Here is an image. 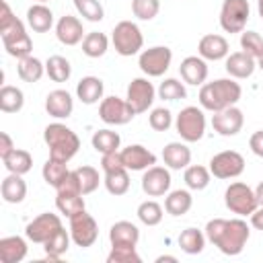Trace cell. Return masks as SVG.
I'll return each mask as SVG.
<instances>
[{"instance_id": "obj_21", "label": "cell", "mask_w": 263, "mask_h": 263, "mask_svg": "<svg viewBox=\"0 0 263 263\" xmlns=\"http://www.w3.org/2000/svg\"><path fill=\"white\" fill-rule=\"evenodd\" d=\"M257 68V60L253 55H249L247 51H234L226 55V72L234 78V80H245L249 76H253Z\"/></svg>"}, {"instance_id": "obj_1", "label": "cell", "mask_w": 263, "mask_h": 263, "mask_svg": "<svg viewBox=\"0 0 263 263\" xmlns=\"http://www.w3.org/2000/svg\"><path fill=\"white\" fill-rule=\"evenodd\" d=\"M251 236L249 224L240 218L234 220H224V218H214L205 224V238L220 249V253L234 257L240 255L247 240Z\"/></svg>"}, {"instance_id": "obj_23", "label": "cell", "mask_w": 263, "mask_h": 263, "mask_svg": "<svg viewBox=\"0 0 263 263\" xmlns=\"http://www.w3.org/2000/svg\"><path fill=\"white\" fill-rule=\"evenodd\" d=\"M162 160L168 168L173 171H181L187 168L191 162V150L187 148V144L183 142H168L162 148Z\"/></svg>"}, {"instance_id": "obj_45", "label": "cell", "mask_w": 263, "mask_h": 263, "mask_svg": "<svg viewBox=\"0 0 263 263\" xmlns=\"http://www.w3.org/2000/svg\"><path fill=\"white\" fill-rule=\"evenodd\" d=\"M107 263H142V257L132 245H115L107 255Z\"/></svg>"}, {"instance_id": "obj_7", "label": "cell", "mask_w": 263, "mask_h": 263, "mask_svg": "<svg viewBox=\"0 0 263 263\" xmlns=\"http://www.w3.org/2000/svg\"><path fill=\"white\" fill-rule=\"evenodd\" d=\"M251 14L249 0H224L220 8V27L226 33H242Z\"/></svg>"}, {"instance_id": "obj_14", "label": "cell", "mask_w": 263, "mask_h": 263, "mask_svg": "<svg viewBox=\"0 0 263 263\" xmlns=\"http://www.w3.org/2000/svg\"><path fill=\"white\" fill-rule=\"evenodd\" d=\"M154 97H156V88H154V84L148 78H134L127 84L125 101L132 105V109L136 111V115L138 113H146L152 107Z\"/></svg>"}, {"instance_id": "obj_19", "label": "cell", "mask_w": 263, "mask_h": 263, "mask_svg": "<svg viewBox=\"0 0 263 263\" xmlns=\"http://www.w3.org/2000/svg\"><path fill=\"white\" fill-rule=\"evenodd\" d=\"M197 53L203 58V60H210V62H218V60H224L228 53H230V45L228 41L222 37V35H216V33H210V35H203L197 43Z\"/></svg>"}, {"instance_id": "obj_17", "label": "cell", "mask_w": 263, "mask_h": 263, "mask_svg": "<svg viewBox=\"0 0 263 263\" xmlns=\"http://www.w3.org/2000/svg\"><path fill=\"white\" fill-rule=\"evenodd\" d=\"M121 160L127 171H146L156 164V154L142 144H129L121 150Z\"/></svg>"}, {"instance_id": "obj_29", "label": "cell", "mask_w": 263, "mask_h": 263, "mask_svg": "<svg viewBox=\"0 0 263 263\" xmlns=\"http://www.w3.org/2000/svg\"><path fill=\"white\" fill-rule=\"evenodd\" d=\"M191 205H193V197H191V193H189L187 189H175V191H171V193L166 195V199H164V210H166V214H171V216H175V218L185 216V214L191 210Z\"/></svg>"}, {"instance_id": "obj_16", "label": "cell", "mask_w": 263, "mask_h": 263, "mask_svg": "<svg viewBox=\"0 0 263 263\" xmlns=\"http://www.w3.org/2000/svg\"><path fill=\"white\" fill-rule=\"evenodd\" d=\"M171 189V173L164 166H150L142 177V191L148 197H160Z\"/></svg>"}, {"instance_id": "obj_27", "label": "cell", "mask_w": 263, "mask_h": 263, "mask_svg": "<svg viewBox=\"0 0 263 263\" xmlns=\"http://www.w3.org/2000/svg\"><path fill=\"white\" fill-rule=\"evenodd\" d=\"M27 257V242L21 236H4L0 238V261L2 263H18Z\"/></svg>"}, {"instance_id": "obj_31", "label": "cell", "mask_w": 263, "mask_h": 263, "mask_svg": "<svg viewBox=\"0 0 263 263\" xmlns=\"http://www.w3.org/2000/svg\"><path fill=\"white\" fill-rule=\"evenodd\" d=\"M25 105V95L21 88L12 84H4L0 88V111L4 113H18Z\"/></svg>"}, {"instance_id": "obj_47", "label": "cell", "mask_w": 263, "mask_h": 263, "mask_svg": "<svg viewBox=\"0 0 263 263\" xmlns=\"http://www.w3.org/2000/svg\"><path fill=\"white\" fill-rule=\"evenodd\" d=\"M240 47L255 60L263 55V37L257 31H242L240 33Z\"/></svg>"}, {"instance_id": "obj_53", "label": "cell", "mask_w": 263, "mask_h": 263, "mask_svg": "<svg viewBox=\"0 0 263 263\" xmlns=\"http://www.w3.org/2000/svg\"><path fill=\"white\" fill-rule=\"evenodd\" d=\"M249 146H251L253 154H257V156H261V158H263V129H259V132H255V134L251 136Z\"/></svg>"}, {"instance_id": "obj_59", "label": "cell", "mask_w": 263, "mask_h": 263, "mask_svg": "<svg viewBox=\"0 0 263 263\" xmlns=\"http://www.w3.org/2000/svg\"><path fill=\"white\" fill-rule=\"evenodd\" d=\"M257 68H259V70H263V55H259V58H257Z\"/></svg>"}, {"instance_id": "obj_55", "label": "cell", "mask_w": 263, "mask_h": 263, "mask_svg": "<svg viewBox=\"0 0 263 263\" xmlns=\"http://www.w3.org/2000/svg\"><path fill=\"white\" fill-rule=\"evenodd\" d=\"M251 226L257 230H263V205H259L253 214H251Z\"/></svg>"}, {"instance_id": "obj_41", "label": "cell", "mask_w": 263, "mask_h": 263, "mask_svg": "<svg viewBox=\"0 0 263 263\" xmlns=\"http://www.w3.org/2000/svg\"><path fill=\"white\" fill-rule=\"evenodd\" d=\"M55 208L60 210V214H64V216L70 218V216L82 212V210L86 208V203H84L82 193H58V197H55Z\"/></svg>"}, {"instance_id": "obj_44", "label": "cell", "mask_w": 263, "mask_h": 263, "mask_svg": "<svg viewBox=\"0 0 263 263\" xmlns=\"http://www.w3.org/2000/svg\"><path fill=\"white\" fill-rule=\"evenodd\" d=\"M74 8L82 18H86L90 23H99L105 16L103 4L99 0H74Z\"/></svg>"}, {"instance_id": "obj_8", "label": "cell", "mask_w": 263, "mask_h": 263, "mask_svg": "<svg viewBox=\"0 0 263 263\" xmlns=\"http://www.w3.org/2000/svg\"><path fill=\"white\" fill-rule=\"evenodd\" d=\"M0 37H2V45H4V49H6L8 55H12V58H16V60H23V58L31 55V51H33V41H31L29 33L25 31L23 21L16 18L12 27H8L6 31L0 33Z\"/></svg>"}, {"instance_id": "obj_57", "label": "cell", "mask_w": 263, "mask_h": 263, "mask_svg": "<svg viewBox=\"0 0 263 263\" xmlns=\"http://www.w3.org/2000/svg\"><path fill=\"white\" fill-rule=\"evenodd\" d=\"M164 261L177 263V257H173V255H160V257H156V263H164Z\"/></svg>"}, {"instance_id": "obj_43", "label": "cell", "mask_w": 263, "mask_h": 263, "mask_svg": "<svg viewBox=\"0 0 263 263\" xmlns=\"http://www.w3.org/2000/svg\"><path fill=\"white\" fill-rule=\"evenodd\" d=\"M158 97L162 101H179V99H185L187 97V90H185V84L177 78H164L158 86Z\"/></svg>"}, {"instance_id": "obj_20", "label": "cell", "mask_w": 263, "mask_h": 263, "mask_svg": "<svg viewBox=\"0 0 263 263\" xmlns=\"http://www.w3.org/2000/svg\"><path fill=\"white\" fill-rule=\"evenodd\" d=\"M45 111L55 119H68L74 111V99L68 90L55 88L45 97Z\"/></svg>"}, {"instance_id": "obj_51", "label": "cell", "mask_w": 263, "mask_h": 263, "mask_svg": "<svg viewBox=\"0 0 263 263\" xmlns=\"http://www.w3.org/2000/svg\"><path fill=\"white\" fill-rule=\"evenodd\" d=\"M55 191H58V193H82L76 171H70V173H68V177H66V179L55 187ZM82 195H84V193H82Z\"/></svg>"}, {"instance_id": "obj_48", "label": "cell", "mask_w": 263, "mask_h": 263, "mask_svg": "<svg viewBox=\"0 0 263 263\" xmlns=\"http://www.w3.org/2000/svg\"><path fill=\"white\" fill-rule=\"evenodd\" d=\"M160 10L158 0H132V12L140 21H152Z\"/></svg>"}, {"instance_id": "obj_38", "label": "cell", "mask_w": 263, "mask_h": 263, "mask_svg": "<svg viewBox=\"0 0 263 263\" xmlns=\"http://www.w3.org/2000/svg\"><path fill=\"white\" fill-rule=\"evenodd\" d=\"M210 177H212L210 168H205V166H201V164H191V166L185 168L183 181H185V185H187L189 189L201 191V189H205V187L210 185Z\"/></svg>"}, {"instance_id": "obj_30", "label": "cell", "mask_w": 263, "mask_h": 263, "mask_svg": "<svg viewBox=\"0 0 263 263\" xmlns=\"http://www.w3.org/2000/svg\"><path fill=\"white\" fill-rule=\"evenodd\" d=\"M16 74L21 80L25 82H39L41 76L45 74V64L33 55H27L23 60H18V66H16Z\"/></svg>"}, {"instance_id": "obj_3", "label": "cell", "mask_w": 263, "mask_h": 263, "mask_svg": "<svg viewBox=\"0 0 263 263\" xmlns=\"http://www.w3.org/2000/svg\"><path fill=\"white\" fill-rule=\"evenodd\" d=\"M43 140L49 146V156L55 160H62V162L72 160L80 148V138L68 125H64L60 121L49 123L43 129Z\"/></svg>"}, {"instance_id": "obj_13", "label": "cell", "mask_w": 263, "mask_h": 263, "mask_svg": "<svg viewBox=\"0 0 263 263\" xmlns=\"http://www.w3.org/2000/svg\"><path fill=\"white\" fill-rule=\"evenodd\" d=\"M62 226V220L58 214H51V212H45V214H39L37 218H33L27 228H25V234L31 242H37V245H43L47 242Z\"/></svg>"}, {"instance_id": "obj_26", "label": "cell", "mask_w": 263, "mask_h": 263, "mask_svg": "<svg viewBox=\"0 0 263 263\" xmlns=\"http://www.w3.org/2000/svg\"><path fill=\"white\" fill-rule=\"evenodd\" d=\"M109 240H111V247H115V245L136 247L138 240H140V230H138L136 224H132L127 220H119L109 228Z\"/></svg>"}, {"instance_id": "obj_10", "label": "cell", "mask_w": 263, "mask_h": 263, "mask_svg": "<svg viewBox=\"0 0 263 263\" xmlns=\"http://www.w3.org/2000/svg\"><path fill=\"white\" fill-rule=\"evenodd\" d=\"M70 236H72V242L76 247H82V249L92 247L97 236H99L97 220L86 210L70 216Z\"/></svg>"}, {"instance_id": "obj_11", "label": "cell", "mask_w": 263, "mask_h": 263, "mask_svg": "<svg viewBox=\"0 0 263 263\" xmlns=\"http://www.w3.org/2000/svg\"><path fill=\"white\" fill-rule=\"evenodd\" d=\"M99 117L107 125H125L136 117V111L125 99L119 97H105L99 105Z\"/></svg>"}, {"instance_id": "obj_2", "label": "cell", "mask_w": 263, "mask_h": 263, "mask_svg": "<svg viewBox=\"0 0 263 263\" xmlns=\"http://www.w3.org/2000/svg\"><path fill=\"white\" fill-rule=\"evenodd\" d=\"M242 88L234 78H218L214 82H205L199 88V105L205 111H222L240 101Z\"/></svg>"}, {"instance_id": "obj_58", "label": "cell", "mask_w": 263, "mask_h": 263, "mask_svg": "<svg viewBox=\"0 0 263 263\" xmlns=\"http://www.w3.org/2000/svg\"><path fill=\"white\" fill-rule=\"evenodd\" d=\"M257 10H259V16L263 18V0H257Z\"/></svg>"}, {"instance_id": "obj_40", "label": "cell", "mask_w": 263, "mask_h": 263, "mask_svg": "<svg viewBox=\"0 0 263 263\" xmlns=\"http://www.w3.org/2000/svg\"><path fill=\"white\" fill-rule=\"evenodd\" d=\"M70 240H72V236H70V232H66L64 228H60L47 242H43V249H45V255H47V259H53V261H58L68 249H70Z\"/></svg>"}, {"instance_id": "obj_18", "label": "cell", "mask_w": 263, "mask_h": 263, "mask_svg": "<svg viewBox=\"0 0 263 263\" xmlns=\"http://www.w3.org/2000/svg\"><path fill=\"white\" fill-rule=\"evenodd\" d=\"M55 37L64 45H78L84 39V29H82L80 18L72 14H64L55 23Z\"/></svg>"}, {"instance_id": "obj_22", "label": "cell", "mask_w": 263, "mask_h": 263, "mask_svg": "<svg viewBox=\"0 0 263 263\" xmlns=\"http://www.w3.org/2000/svg\"><path fill=\"white\" fill-rule=\"evenodd\" d=\"M179 74H181L183 82L199 86L208 78V64L201 55H187L179 66Z\"/></svg>"}, {"instance_id": "obj_28", "label": "cell", "mask_w": 263, "mask_h": 263, "mask_svg": "<svg viewBox=\"0 0 263 263\" xmlns=\"http://www.w3.org/2000/svg\"><path fill=\"white\" fill-rule=\"evenodd\" d=\"M27 25L35 33H47L53 27V12L45 4L37 2L27 10Z\"/></svg>"}, {"instance_id": "obj_39", "label": "cell", "mask_w": 263, "mask_h": 263, "mask_svg": "<svg viewBox=\"0 0 263 263\" xmlns=\"http://www.w3.org/2000/svg\"><path fill=\"white\" fill-rule=\"evenodd\" d=\"M107 191L111 195H125L129 191V175H127V168H117V171H109L105 173V179H103Z\"/></svg>"}, {"instance_id": "obj_36", "label": "cell", "mask_w": 263, "mask_h": 263, "mask_svg": "<svg viewBox=\"0 0 263 263\" xmlns=\"http://www.w3.org/2000/svg\"><path fill=\"white\" fill-rule=\"evenodd\" d=\"M92 148L101 154H107V152H115L119 150V144H121V138L117 132L113 129H99L92 134Z\"/></svg>"}, {"instance_id": "obj_32", "label": "cell", "mask_w": 263, "mask_h": 263, "mask_svg": "<svg viewBox=\"0 0 263 263\" xmlns=\"http://www.w3.org/2000/svg\"><path fill=\"white\" fill-rule=\"evenodd\" d=\"M2 162H4V166L8 168V173L25 175V173H29L31 166H33V156H31L27 150H23V148H14L10 154H6V156L2 158Z\"/></svg>"}, {"instance_id": "obj_50", "label": "cell", "mask_w": 263, "mask_h": 263, "mask_svg": "<svg viewBox=\"0 0 263 263\" xmlns=\"http://www.w3.org/2000/svg\"><path fill=\"white\" fill-rule=\"evenodd\" d=\"M101 168H103L105 173L117 171V168H125V166H123V160H121V150L101 154Z\"/></svg>"}, {"instance_id": "obj_5", "label": "cell", "mask_w": 263, "mask_h": 263, "mask_svg": "<svg viewBox=\"0 0 263 263\" xmlns=\"http://www.w3.org/2000/svg\"><path fill=\"white\" fill-rule=\"evenodd\" d=\"M224 203L226 208L232 212V214H238V216H251L257 208H259V201H257V195L255 191L247 185V183H230L224 191Z\"/></svg>"}, {"instance_id": "obj_52", "label": "cell", "mask_w": 263, "mask_h": 263, "mask_svg": "<svg viewBox=\"0 0 263 263\" xmlns=\"http://www.w3.org/2000/svg\"><path fill=\"white\" fill-rule=\"evenodd\" d=\"M14 21H16V16H14L12 8L8 6V2H6V0H2V2H0V33H2V31H6L8 27H12V25H14Z\"/></svg>"}, {"instance_id": "obj_24", "label": "cell", "mask_w": 263, "mask_h": 263, "mask_svg": "<svg viewBox=\"0 0 263 263\" xmlns=\"http://www.w3.org/2000/svg\"><path fill=\"white\" fill-rule=\"evenodd\" d=\"M103 90H105L103 80L97 78V76H84L76 84V97L84 105H95V103L103 101Z\"/></svg>"}, {"instance_id": "obj_34", "label": "cell", "mask_w": 263, "mask_h": 263, "mask_svg": "<svg viewBox=\"0 0 263 263\" xmlns=\"http://www.w3.org/2000/svg\"><path fill=\"white\" fill-rule=\"evenodd\" d=\"M109 49V39L105 33H99V31H90L84 35L82 39V53L88 55V58H101L105 55Z\"/></svg>"}, {"instance_id": "obj_4", "label": "cell", "mask_w": 263, "mask_h": 263, "mask_svg": "<svg viewBox=\"0 0 263 263\" xmlns=\"http://www.w3.org/2000/svg\"><path fill=\"white\" fill-rule=\"evenodd\" d=\"M111 41H113V47L119 55L123 58H129V55H136L140 53V49L144 47V37H142V31L136 23L132 21H121L115 25L113 33H111Z\"/></svg>"}, {"instance_id": "obj_12", "label": "cell", "mask_w": 263, "mask_h": 263, "mask_svg": "<svg viewBox=\"0 0 263 263\" xmlns=\"http://www.w3.org/2000/svg\"><path fill=\"white\" fill-rule=\"evenodd\" d=\"M245 171V158L236 150H222L212 156L210 160V173L216 179H234L242 175Z\"/></svg>"}, {"instance_id": "obj_60", "label": "cell", "mask_w": 263, "mask_h": 263, "mask_svg": "<svg viewBox=\"0 0 263 263\" xmlns=\"http://www.w3.org/2000/svg\"><path fill=\"white\" fill-rule=\"evenodd\" d=\"M37 2H41V4H45V2H47V0H37Z\"/></svg>"}, {"instance_id": "obj_54", "label": "cell", "mask_w": 263, "mask_h": 263, "mask_svg": "<svg viewBox=\"0 0 263 263\" xmlns=\"http://www.w3.org/2000/svg\"><path fill=\"white\" fill-rule=\"evenodd\" d=\"M12 150H14L12 138H10L6 132H2V134H0V158H4L6 154H10Z\"/></svg>"}, {"instance_id": "obj_33", "label": "cell", "mask_w": 263, "mask_h": 263, "mask_svg": "<svg viewBox=\"0 0 263 263\" xmlns=\"http://www.w3.org/2000/svg\"><path fill=\"white\" fill-rule=\"evenodd\" d=\"M179 247L187 255H199L205 247V232H201L197 228H185L179 234Z\"/></svg>"}, {"instance_id": "obj_6", "label": "cell", "mask_w": 263, "mask_h": 263, "mask_svg": "<svg viewBox=\"0 0 263 263\" xmlns=\"http://www.w3.org/2000/svg\"><path fill=\"white\" fill-rule=\"evenodd\" d=\"M175 127H177V134L185 142H197L205 134V115L199 107L189 105L179 111V115L175 119Z\"/></svg>"}, {"instance_id": "obj_56", "label": "cell", "mask_w": 263, "mask_h": 263, "mask_svg": "<svg viewBox=\"0 0 263 263\" xmlns=\"http://www.w3.org/2000/svg\"><path fill=\"white\" fill-rule=\"evenodd\" d=\"M255 195H257V201H259V205H263V181L257 185V189H255Z\"/></svg>"}, {"instance_id": "obj_46", "label": "cell", "mask_w": 263, "mask_h": 263, "mask_svg": "<svg viewBox=\"0 0 263 263\" xmlns=\"http://www.w3.org/2000/svg\"><path fill=\"white\" fill-rule=\"evenodd\" d=\"M76 175H78V181H80V189H82V193H84V195L92 193V191L99 187V183H101L99 171H97L95 166H88V164H84V166H78V168H76Z\"/></svg>"}, {"instance_id": "obj_42", "label": "cell", "mask_w": 263, "mask_h": 263, "mask_svg": "<svg viewBox=\"0 0 263 263\" xmlns=\"http://www.w3.org/2000/svg\"><path fill=\"white\" fill-rule=\"evenodd\" d=\"M138 218H140V222L142 224H146V226H156V224H160L162 222V205L158 203V201H154V199H148V201H142L140 205H138Z\"/></svg>"}, {"instance_id": "obj_37", "label": "cell", "mask_w": 263, "mask_h": 263, "mask_svg": "<svg viewBox=\"0 0 263 263\" xmlns=\"http://www.w3.org/2000/svg\"><path fill=\"white\" fill-rule=\"evenodd\" d=\"M68 162H62V160H55V158H47L45 160V164H43V171H41V175H43V181L47 183V185H51V187H58L66 177H68Z\"/></svg>"}, {"instance_id": "obj_49", "label": "cell", "mask_w": 263, "mask_h": 263, "mask_svg": "<svg viewBox=\"0 0 263 263\" xmlns=\"http://www.w3.org/2000/svg\"><path fill=\"white\" fill-rule=\"evenodd\" d=\"M148 123H150V127L156 129V132H166V129L173 125V113H171L168 109H164V107H156V109L150 111Z\"/></svg>"}, {"instance_id": "obj_15", "label": "cell", "mask_w": 263, "mask_h": 263, "mask_svg": "<svg viewBox=\"0 0 263 263\" xmlns=\"http://www.w3.org/2000/svg\"><path fill=\"white\" fill-rule=\"evenodd\" d=\"M242 123H245V115H242V111L236 105L226 107L222 111H216L212 115V127H214V132H218L224 138L236 136L242 129Z\"/></svg>"}, {"instance_id": "obj_35", "label": "cell", "mask_w": 263, "mask_h": 263, "mask_svg": "<svg viewBox=\"0 0 263 263\" xmlns=\"http://www.w3.org/2000/svg\"><path fill=\"white\" fill-rule=\"evenodd\" d=\"M45 74L53 82H66L72 76V66L64 55H49L45 62Z\"/></svg>"}, {"instance_id": "obj_9", "label": "cell", "mask_w": 263, "mask_h": 263, "mask_svg": "<svg viewBox=\"0 0 263 263\" xmlns=\"http://www.w3.org/2000/svg\"><path fill=\"white\" fill-rule=\"evenodd\" d=\"M171 62H173V51H171V47H166V45L148 47V49H144V51L140 53V58H138L140 70H142L146 76H152V78L162 76V74L168 70Z\"/></svg>"}, {"instance_id": "obj_25", "label": "cell", "mask_w": 263, "mask_h": 263, "mask_svg": "<svg viewBox=\"0 0 263 263\" xmlns=\"http://www.w3.org/2000/svg\"><path fill=\"white\" fill-rule=\"evenodd\" d=\"M0 193L6 203H21L27 197V183L23 181V175L16 173L6 175L0 185Z\"/></svg>"}]
</instances>
